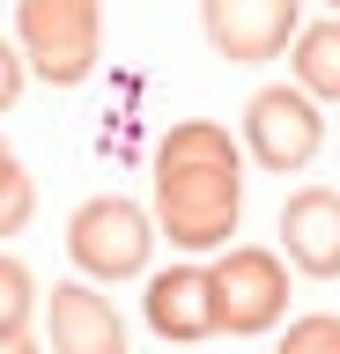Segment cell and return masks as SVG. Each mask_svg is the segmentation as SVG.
I'll return each mask as SVG.
<instances>
[{"label": "cell", "mask_w": 340, "mask_h": 354, "mask_svg": "<svg viewBox=\"0 0 340 354\" xmlns=\"http://www.w3.org/2000/svg\"><path fill=\"white\" fill-rule=\"evenodd\" d=\"M207 288H215V332H267L289 310V273L267 243H229L207 266Z\"/></svg>", "instance_id": "cell-4"}, {"label": "cell", "mask_w": 340, "mask_h": 354, "mask_svg": "<svg viewBox=\"0 0 340 354\" xmlns=\"http://www.w3.org/2000/svg\"><path fill=\"white\" fill-rule=\"evenodd\" d=\"M244 214V155L215 118H178L156 140V229L178 251H222Z\"/></svg>", "instance_id": "cell-1"}, {"label": "cell", "mask_w": 340, "mask_h": 354, "mask_svg": "<svg viewBox=\"0 0 340 354\" xmlns=\"http://www.w3.org/2000/svg\"><path fill=\"white\" fill-rule=\"evenodd\" d=\"M281 243H289L296 273H311V281L340 273V192L333 185H303V192L281 199Z\"/></svg>", "instance_id": "cell-7"}, {"label": "cell", "mask_w": 340, "mask_h": 354, "mask_svg": "<svg viewBox=\"0 0 340 354\" xmlns=\"http://www.w3.org/2000/svg\"><path fill=\"white\" fill-rule=\"evenodd\" d=\"M30 317H37V281L23 259L0 251V339H30Z\"/></svg>", "instance_id": "cell-11"}, {"label": "cell", "mask_w": 340, "mask_h": 354, "mask_svg": "<svg viewBox=\"0 0 340 354\" xmlns=\"http://www.w3.org/2000/svg\"><path fill=\"white\" fill-rule=\"evenodd\" d=\"M23 66H30V59L0 37V111H15V96H23Z\"/></svg>", "instance_id": "cell-14"}, {"label": "cell", "mask_w": 340, "mask_h": 354, "mask_svg": "<svg viewBox=\"0 0 340 354\" xmlns=\"http://www.w3.org/2000/svg\"><path fill=\"white\" fill-rule=\"evenodd\" d=\"M325 8H333V15H340V0H325Z\"/></svg>", "instance_id": "cell-16"}, {"label": "cell", "mask_w": 340, "mask_h": 354, "mask_svg": "<svg viewBox=\"0 0 340 354\" xmlns=\"http://www.w3.org/2000/svg\"><path fill=\"white\" fill-rule=\"evenodd\" d=\"M281 354H340V317H296Z\"/></svg>", "instance_id": "cell-13"}, {"label": "cell", "mask_w": 340, "mask_h": 354, "mask_svg": "<svg viewBox=\"0 0 340 354\" xmlns=\"http://www.w3.org/2000/svg\"><path fill=\"white\" fill-rule=\"evenodd\" d=\"M30 214H37V185L23 177V162H15V155H0V236H15Z\"/></svg>", "instance_id": "cell-12"}, {"label": "cell", "mask_w": 340, "mask_h": 354, "mask_svg": "<svg viewBox=\"0 0 340 354\" xmlns=\"http://www.w3.org/2000/svg\"><path fill=\"white\" fill-rule=\"evenodd\" d=\"M141 317H148L156 339H178V347L207 339V332H215V288H207V266H170V273H156L148 295H141Z\"/></svg>", "instance_id": "cell-8"}, {"label": "cell", "mask_w": 340, "mask_h": 354, "mask_svg": "<svg viewBox=\"0 0 340 354\" xmlns=\"http://www.w3.org/2000/svg\"><path fill=\"white\" fill-rule=\"evenodd\" d=\"M67 251H74V266L89 281H134L156 259V214L141 199H126V192H96V199L74 207Z\"/></svg>", "instance_id": "cell-3"}, {"label": "cell", "mask_w": 340, "mask_h": 354, "mask_svg": "<svg viewBox=\"0 0 340 354\" xmlns=\"http://www.w3.org/2000/svg\"><path fill=\"white\" fill-rule=\"evenodd\" d=\"M45 325H52V354H126V325H118V310L104 303L96 288H82V281L52 288Z\"/></svg>", "instance_id": "cell-9"}, {"label": "cell", "mask_w": 340, "mask_h": 354, "mask_svg": "<svg viewBox=\"0 0 340 354\" xmlns=\"http://www.w3.org/2000/svg\"><path fill=\"white\" fill-rule=\"evenodd\" d=\"M244 148L259 170L289 177L303 170L318 148H325V118H318V96H303V88H259L244 104Z\"/></svg>", "instance_id": "cell-5"}, {"label": "cell", "mask_w": 340, "mask_h": 354, "mask_svg": "<svg viewBox=\"0 0 340 354\" xmlns=\"http://www.w3.org/2000/svg\"><path fill=\"white\" fill-rule=\"evenodd\" d=\"M0 155H8V140H0Z\"/></svg>", "instance_id": "cell-17"}, {"label": "cell", "mask_w": 340, "mask_h": 354, "mask_svg": "<svg viewBox=\"0 0 340 354\" xmlns=\"http://www.w3.org/2000/svg\"><path fill=\"white\" fill-rule=\"evenodd\" d=\"M0 354H37V347H30V339H0Z\"/></svg>", "instance_id": "cell-15"}, {"label": "cell", "mask_w": 340, "mask_h": 354, "mask_svg": "<svg viewBox=\"0 0 340 354\" xmlns=\"http://www.w3.org/2000/svg\"><path fill=\"white\" fill-rule=\"evenodd\" d=\"M289 66H296V88H303V96L333 104L340 96V15L303 22V30L289 37Z\"/></svg>", "instance_id": "cell-10"}, {"label": "cell", "mask_w": 340, "mask_h": 354, "mask_svg": "<svg viewBox=\"0 0 340 354\" xmlns=\"http://www.w3.org/2000/svg\"><path fill=\"white\" fill-rule=\"evenodd\" d=\"M15 37L52 88H82L104 44V0H15Z\"/></svg>", "instance_id": "cell-2"}, {"label": "cell", "mask_w": 340, "mask_h": 354, "mask_svg": "<svg viewBox=\"0 0 340 354\" xmlns=\"http://www.w3.org/2000/svg\"><path fill=\"white\" fill-rule=\"evenodd\" d=\"M200 30L229 66H259L289 52V37L303 30V0H200Z\"/></svg>", "instance_id": "cell-6"}]
</instances>
